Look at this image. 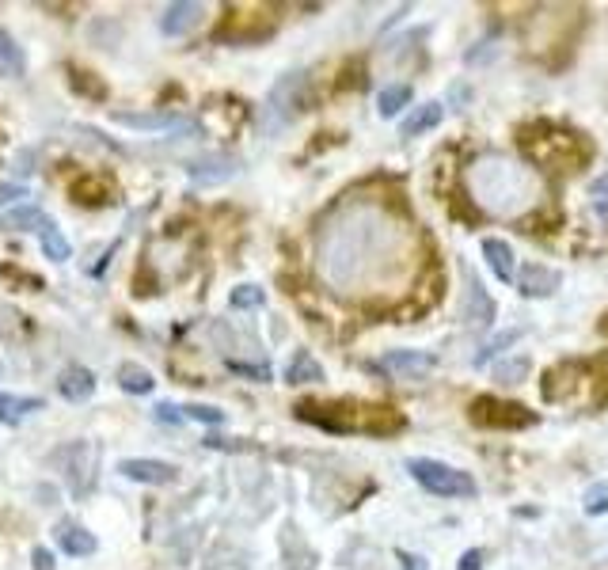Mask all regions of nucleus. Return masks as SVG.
I'll return each instance as SVG.
<instances>
[{"label":"nucleus","instance_id":"nucleus-1","mask_svg":"<svg viewBox=\"0 0 608 570\" xmlns=\"http://www.w3.org/2000/svg\"><path fill=\"white\" fill-rule=\"evenodd\" d=\"M396 247L399 232L388 225V217L380 209H346L320 236L323 278L339 293H350L361 282H377Z\"/></svg>","mask_w":608,"mask_h":570},{"label":"nucleus","instance_id":"nucleus-2","mask_svg":"<svg viewBox=\"0 0 608 570\" xmlns=\"http://www.w3.org/2000/svg\"><path fill=\"white\" fill-rule=\"evenodd\" d=\"M472 194L479 198V206L498 213V217H517L536 202V175L521 164H513L506 156H483L472 164Z\"/></svg>","mask_w":608,"mask_h":570},{"label":"nucleus","instance_id":"nucleus-3","mask_svg":"<svg viewBox=\"0 0 608 570\" xmlns=\"http://www.w3.org/2000/svg\"><path fill=\"white\" fill-rule=\"evenodd\" d=\"M297 418L323 426L331 434H399L403 415L384 407V403H358V399H331V403H297Z\"/></svg>","mask_w":608,"mask_h":570},{"label":"nucleus","instance_id":"nucleus-4","mask_svg":"<svg viewBox=\"0 0 608 570\" xmlns=\"http://www.w3.org/2000/svg\"><path fill=\"white\" fill-rule=\"evenodd\" d=\"M274 27H278V19L270 16V8L263 4H236V8H228L225 19L217 23V31L213 38L217 42H263V38L274 35Z\"/></svg>","mask_w":608,"mask_h":570},{"label":"nucleus","instance_id":"nucleus-5","mask_svg":"<svg viewBox=\"0 0 608 570\" xmlns=\"http://www.w3.org/2000/svg\"><path fill=\"white\" fill-rule=\"evenodd\" d=\"M54 464L65 472L69 479V491L76 498H88L95 487V475H99V449H95V441H69V445H61L54 453Z\"/></svg>","mask_w":608,"mask_h":570},{"label":"nucleus","instance_id":"nucleus-6","mask_svg":"<svg viewBox=\"0 0 608 570\" xmlns=\"http://www.w3.org/2000/svg\"><path fill=\"white\" fill-rule=\"evenodd\" d=\"M529 149L532 160L548 164L555 171H578V164H586L589 145L570 130H555L551 137H536V141H521Z\"/></svg>","mask_w":608,"mask_h":570},{"label":"nucleus","instance_id":"nucleus-7","mask_svg":"<svg viewBox=\"0 0 608 570\" xmlns=\"http://www.w3.org/2000/svg\"><path fill=\"white\" fill-rule=\"evenodd\" d=\"M407 468H411V475H415L430 494H441V498H472L475 494V479L468 472L453 468V464H441V460L418 456V460H411Z\"/></svg>","mask_w":608,"mask_h":570},{"label":"nucleus","instance_id":"nucleus-8","mask_svg":"<svg viewBox=\"0 0 608 570\" xmlns=\"http://www.w3.org/2000/svg\"><path fill=\"white\" fill-rule=\"evenodd\" d=\"M468 418H472V426H479V430H529L532 422H536V411L521 407V403H510V399L479 396L472 399Z\"/></svg>","mask_w":608,"mask_h":570},{"label":"nucleus","instance_id":"nucleus-9","mask_svg":"<svg viewBox=\"0 0 608 570\" xmlns=\"http://www.w3.org/2000/svg\"><path fill=\"white\" fill-rule=\"evenodd\" d=\"M304 73H285L278 84H274V92H270V99H266L263 107V122L270 133H278L282 126H289L297 114H301L304 107Z\"/></svg>","mask_w":608,"mask_h":570},{"label":"nucleus","instance_id":"nucleus-10","mask_svg":"<svg viewBox=\"0 0 608 570\" xmlns=\"http://www.w3.org/2000/svg\"><path fill=\"white\" fill-rule=\"evenodd\" d=\"M377 369L396 380H422L426 373L437 369V358L426 354V350H392V354H384L377 361Z\"/></svg>","mask_w":608,"mask_h":570},{"label":"nucleus","instance_id":"nucleus-11","mask_svg":"<svg viewBox=\"0 0 608 570\" xmlns=\"http://www.w3.org/2000/svg\"><path fill=\"white\" fill-rule=\"evenodd\" d=\"M240 171V156H228V152H213V156H202V160H190L187 175L194 187H217Z\"/></svg>","mask_w":608,"mask_h":570},{"label":"nucleus","instance_id":"nucleus-12","mask_svg":"<svg viewBox=\"0 0 608 570\" xmlns=\"http://www.w3.org/2000/svg\"><path fill=\"white\" fill-rule=\"evenodd\" d=\"M118 472L133 479V483H149V487H168L179 479V468L168 464V460H145V456H133V460H122Z\"/></svg>","mask_w":608,"mask_h":570},{"label":"nucleus","instance_id":"nucleus-13","mask_svg":"<svg viewBox=\"0 0 608 570\" xmlns=\"http://www.w3.org/2000/svg\"><path fill=\"white\" fill-rule=\"evenodd\" d=\"M114 122L118 126H130V130H145V133H160V130H187L190 122L175 111H114Z\"/></svg>","mask_w":608,"mask_h":570},{"label":"nucleus","instance_id":"nucleus-14","mask_svg":"<svg viewBox=\"0 0 608 570\" xmlns=\"http://www.w3.org/2000/svg\"><path fill=\"white\" fill-rule=\"evenodd\" d=\"M69 198L84 209H103L114 202V187L103 175H76L73 183H69Z\"/></svg>","mask_w":608,"mask_h":570},{"label":"nucleus","instance_id":"nucleus-15","mask_svg":"<svg viewBox=\"0 0 608 570\" xmlns=\"http://www.w3.org/2000/svg\"><path fill=\"white\" fill-rule=\"evenodd\" d=\"M202 16H206V8L198 4V0H179V4H168L164 8V16H160V31L164 35H187V31H194L198 23H202Z\"/></svg>","mask_w":608,"mask_h":570},{"label":"nucleus","instance_id":"nucleus-16","mask_svg":"<svg viewBox=\"0 0 608 570\" xmlns=\"http://www.w3.org/2000/svg\"><path fill=\"white\" fill-rule=\"evenodd\" d=\"M464 320L472 327H491L494 323V301L491 293L483 289V282L468 270V293H464Z\"/></svg>","mask_w":608,"mask_h":570},{"label":"nucleus","instance_id":"nucleus-17","mask_svg":"<svg viewBox=\"0 0 608 570\" xmlns=\"http://www.w3.org/2000/svg\"><path fill=\"white\" fill-rule=\"evenodd\" d=\"M559 270H551L544 263H529L521 270V278H517V289L525 293V297H551L555 289H559Z\"/></svg>","mask_w":608,"mask_h":570},{"label":"nucleus","instance_id":"nucleus-18","mask_svg":"<svg viewBox=\"0 0 608 570\" xmlns=\"http://www.w3.org/2000/svg\"><path fill=\"white\" fill-rule=\"evenodd\" d=\"M57 392L69 399V403H84V399H92L95 392V377L92 369H84V365H69L61 380H57Z\"/></svg>","mask_w":608,"mask_h":570},{"label":"nucleus","instance_id":"nucleus-19","mask_svg":"<svg viewBox=\"0 0 608 570\" xmlns=\"http://www.w3.org/2000/svg\"><path fill=\"white\" fill-rule=\"evenodd\" d=\"M57 544L65 555H76V559H84V555H92L95 551V536L84 525H73V521H61L57 525Z\"/></svg>","mask_w":608,"mask_h":570},{"label":"nucleus","instance_id":"nucleus-20","mask_svg":"<svg viewBox=\"0 0 608 570\" xmlns=\"http://www.w3.org/2000/svg\"><path fill=\"white\" fill-rule=\"evenodd\" d=\"M483 259L491 263L494 278L498 282H513V274H517V263H513V247L506 240H483Z\"/></svg>","mask_w":608,"mask_h":570},{"label":"nucleus","instance_id":"nucleus-21","mask_svg":"<svg viewBox=\"0 0 608 570\" xmlns=\"http://www.w3.org/2000/svg\"><path fill=\"white\" fill-rule=\"evenodd\" d=\"M441 118H445V107H441V103H422V107H415V111L403 118L399 133H403V137H418V133L434 130Z\"/></svg>","mask_w":608,"mask_h":570},{"label":"nucleus","instance_id":"nucleus-22","mask_svg":"<svg viewBox=\"0 0 608 570\" xmlns=\"http://www.w3.org/2000/svg\"><path fill=\"white\" fill-rule=\"evenodd\" d=\"M42 411V399L35 396H12V392H0V422H8V426H16L23 422L27 415H35Z\"/></svg>","mask_w":608,"mask_h":570},{"label":"nucleus","instance_id":"nucleus-23","mask_svg":"<svg viewBox=\"0 0 608 570\" xmlns=\"http://www.w3.org/2000/svg\"><path fill=\"white\" fill-rule=\"evenodd\" d=\"M50 225V213L38 206H19L4 213V228H16V232H42Z\"/></svg>","mask_w":608,"mask_h":570},{"label":"nucleus","instance_id":"nucleus-24","mask_svg":"<svg viewBox=\"0 0 608 570\" xmlns=\"http://www.w3.org/2000/svg\"><path fill=\"white\" fill-rule=\"evenodd\" d=\"M285 380L289 384H320L323 380V365L308 350H297L293 361H289V369H285Z\"/></svg>","mask_w":608,"mask_h":570},{"label":"nucleus","instance_id":"nucleus-25","mask_svg":"<svg viewBox=\"0 0 608 570\" xmlns=\"http://www.w3.org/2000/svg\"><path fill=\"white\" fill-rule=\"evenodd\" d=\"M23 73H27V57H23V50L16 46V38L0 27V76L19 80Z\"/></svg>","mask_w":608,"mask_h":570},{"label":"nucleus","instance_id":"nucleus-26","mask_svg":"<svg viewBox=\"0 0 608 570\" xmlns=\"http://www.w3.org/2000/svg\"><path fill=\"white\" fill-rule=\"evenodd\" d=\"M69 88L76 95H84V99H95V103L107 99V84L95 73H88V69H80V65H69Z\"/></svg>","mask_w":608,"mask_h":570},{"label":"nucleus","instance_id":"nucleus-27","mask_svg":"<svg viewBox=\"0 0 608 570\" xmlns=\"http://www.w3.org/2000/svg\"><path fill=\"white\" fill-rule=\"evenodd\" d=\"M38 240H42V251H46V259H54V263H65L69 255H73V247H69V240L61 236V228L50 221V225L38 232Z\"/></svg>","mask_w":608,"mask_h":570},{"label":"nucleus","instance_id":"nucleus-28","mask_svg":"<svg viewBox=\"0 0 608 570\" xmlns=\"http://www.w3.org/2000/svg\"><path fill=\"white\" fill-rule=\"evenodd\" d=\"M118 384H122V392H133V396H145V392H152V373L149 369H141V365H122L118 369Z\"/></svg>","mask_w":608,"mask_h":570},{"label":"nucleus","instance_id":"nucleus-29","mask_svg":"<svg viewBox=\"0 0 608 570\" xmlns=\"http://www.w3.org/2000/svg\"><path fill=\"white\" fill-rule=\"evenodd\" d=\"M411 84H388L384 92H380V99H377V111L384 114V118H392V114H399L407 103H411Z\"/></svg>","mask_w":608,"mask_h":570},{"label":"nucleus","instance_id":"nucleus-30","mask_svg":"<svg viewBox=\"0 0 608 570\" xmlns=\"http://www.w3.org/2000/svg\"><path fill=\"white\" fill-rule=\"evenodd\" d=\"M27 331H31V323L23 320L19 312L0 304V339H16V335H27Z\"/></svg>","mask_w":608,"mask_h":570},{"label":"nucleus","instance_id":"nucleus-31","mask_svg":"<svg viewBox=\"0 0 608 570\" xmlns=\"http://www.w3.org/2000/svg\"><path fill=\"white\" fill-rule=\"evenodd\" d=\"M179 415L190 418V422H206V426H221V422H225V411H217V407H206V403H190V407H179Z\"/></svg>","mask_w":608,"mask_h":570},{"label":"nucleus","instance_id":"nucleus-32","mask_svg":"<svg viewBox=\"0 0 608 570\" xmlns=\"http://www.w3.org/2000/svg\"><path fill=\"white\" fill-rule=\"evenodd\" d=\"M266 301V293L259 285H236L232 289V308H259Z\"/></svg>","mask_w":608,"mask_h":570},{"label":"nucleus","instance_id":"nucleus-33","mask_svg":"<svg viewBox=\"0 0 608 570\" xmlns=\"http://www.w3.org/2000/svg\"><path fill=\"white\" fill-rule=\"evenodd\" d=\"M0 278H12V282H19L27 293L42 289V278H31V274H23V270H16V266H0Z\"/></svg>","mask_w":608,"mask_h":570},{"label":"nucleus","instance_id":"nucleus-34","mask_svg":"<svg viewBox=\"0 0 608 570\" xmlns=\"http://www.w3.org/2000/svg\"><path fill=\"white\" fill-rule=\"evenodd\" d=\"M19 198H27V187H19V183H0V213H8V206H16Z\"/></svg>","mask_w":608,"mask_h":570},{"label":"nucleus","instance_id":"nucleus-35","mask_svg":"<svg viewBox=\"0 0 608 570\" xmlns=\"http://www.w3.org/2000/svg\"><path fill=\"white\" fill-rule=\"evenodd\" d=\"M232 373L240 377H251V380H270V365H244V361H228Z\"/></svg>","mask_w":608,"mask_h":570},{"label":"nucleus","instance_id":"nucleus-36","mask_svg":"<svg viewBox=\"0 0 608 570\" xmlns=\"http://www.w3.org/2000/svg\"><path fill=\"white\" fill-rule=\"evenodd\" d=\"M529 373V361L525 358H517V361H506V365H498V377L502 380H510V384H517V380Z\"/></svg>","mask_w":608,"mask_h":570},{"label":"nucleus","instance_id":"nucleus-37","mask_svg":"<svg viewBox=\"0 0 608 570\" xmlns=\"http://www.w3.org/2000/svg\"><path fill=\"white\" fill-rule=\"evenodd\" d=\"M517 335H521V331H510V335H498V339H494L491 346L483 350V354H475V365H487V358H491V354H498V350H506V346H510V342L517 339Z\"/></svg>","mask_w":608,"mask_h":570},{"label":"nucleus","instance_id":"nucleus-38","mask_svg":"<svg viewBox=\"0 0 608 570\" xmlns=\"http://www.w3.org/2000/svg\"><path fill=\"white\" fill-rule=\"evenodd\" d=\"M586 513H608V487L586 494Z\"/></svg>","mask_w":608,"mask_h":570},{"label":"nucleus","instance_id":"nucleus-39","mask_svg":"<svg viewBox=\"0 0 608 570\" xmlns=\"http://www.w3.org/2000/svg\"><path fill=\"white\" fill-rule=\"evenodd\" d=\"M31 563H35V570H54V555L46 548H35L31 551Z\"/></svg>","mask_w":608,"mask_h":570},{"label":"nucleus","instance_id":"nucleus-40","mask_svg":"<svg viewBox=\"0 0 608 570\" xmlns=\"http://www.w3.org/2000/svg\"><path fill=\"white\" fill-rule=\"evenodd\" d=\"M399 563H403V570H430L426 559H422V555H411V551H399Z\"/></svg>","mask_w":608,"mask_h":570},{"label":"nucleus","instance_id":"nucleus-41","mask_svg":"<svg viewBox=\"0 0 608 570\" xmlns=\"http://www.w3.org/2000/svg\"><path fill=\"white\" fill-rule=\"evenodd\" d=\"M483 567V551H468L464 559H460V570H479Z\"/></svg>","mask_w":608,"mask_h":570},{"label":"nucleus","instance_id":"nucleus-42","mask_svg":"<svg viewBox=\"0 0 608 570\" xmlns=\"http://www.w3.org/2000/svg\"><path fill=\"white\" fill-rule=\"evenodd\" d=\"M593 198H608V171L593 183Z\"/></svg>","mask_w":608,"mask_h":570},{"label":"nucleus","instance_id":"nucleus-43","mask_svg":"<svg viewBox=\"0 0 608 570\" xmlns=\"http://www.w3.org/2000/svg\"><path fill=\"white\" fill-rule=\"evenodd\" d=\"M601 327H605V335H608V316H605V323H601Z\"/></svg>","mask_w":608,"mask_h":570},{"label":"nucleus","instance_id":"nucleus-44","mask_svg":"<svg viewBox=\"0 0 608 570\" xmlns=\"http://www.w3.org/2000/svg\"><path fill=\"white\" fill-rule=\"evenodd\" d=\"M0 137H4V133H0Z\"/></svg>","mask_w":608,"mask_h":570}]
</instances>
